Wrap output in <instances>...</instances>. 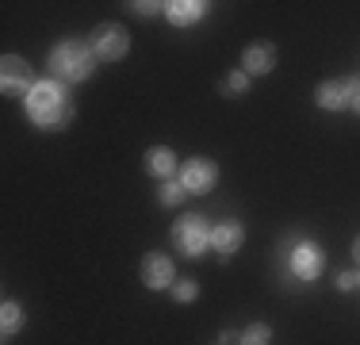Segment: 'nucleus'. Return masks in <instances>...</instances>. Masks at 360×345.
I'll list each match as a JSON object with an SVG mask.
<instances>
[{
    "instance_id": "5",
    "label": "nucleus",
    "mask_w": 360,
    "mask_h": 345,
    "mask_svg": "<svg viewBox=\"0 0 360 345\" xmlns=\"http://www.w3.org/2000/svg\"><path fill=\"white\" fill-rule=\"evenodd\" d=\"M35 73H31V65L23 62V58L15 54H4V62H0V89L8 92V96H31V89H35Z\"/></svg>"
},
{
    "instance_id": "16",
    "label": "nucleus",
    "mask_w": 360,
    "mask_h": 345,
    "mask_svg": "<svg viewBox=\"0 0 360 345\" xmlns=\"http://www.w3.org/2000/svg\"><path fill=\"white\" fill-rule=\"evenodd\" d=\"M242 345H272V326H269V322H253V326H245Z\"/></svg>"
},
{
    "instance_id": "2",
    "label": "nucleus",
    "mask_w": 360,
    "mask_h": 345,
    "mask_svg": "<svg viewBox=\"0 0 360 345\" xmlns=\"http://www.w3.org/2000/svg\"><path fill=\"white\" fill-rule=\"evenodd\" d=\"M46 62H50V77L70 89V84H81V81H89V77H92V69H96V54H92V46H89V42H81V39H62L54 50H50Z\"/></svg>"
},
{
    "instance_id": "8",
    "label": "nucleus",
    "mask_w": 360,
    "mask_h": 345,
    "mask_svg": "<svg viewBox=\"0 0 360 345\" xmlns=\"http://www.w3.org/2000/svg\"><path fill=\"white\" fill-rule=\"evenodd\" d=\"M242 242H245V230L238 219H226V222H219V227H211V249H215L222 261H230V257L242 249Z\"/></svg>"
},
{
    "instance_id": "9",
    "label": "nucleus",
    "mask_w": 360,
    "mask_h": 345,
    "mask_svg": "<svg viewBox=\"0 0 360 345\" xmlns=\"http://www.w3.org/2000/svg\"><path fill=\"white\" fill-rule=\"evenodd\" d=\"M142 284L150 291L173 288V261H169L165 253H146V261H142Z\"/></svg>"
},
{
    "instance_id": "4",
    "label": "nucleus",
    "mask_w": 360,
    "mask_h": 345,
    "mask_svg": "<svg viewBox=\"0 0 360 345\" xmlns=\"http://www.w3.org/2000/svg\"><path fill=\"white\" fill-rule=\"evenodd\" d=\"M89 46H92V54H96V62H119V58H127V50H131V34L119 27V23H100V27L92 31Z\"/></svg>"
},
{
    "instance_id": "6",
    "label": "nucleus",
    "mask_w": 360,
    "mask_h": 345,
    "mask_svg": "<svg viewBox=\"0 0 360 345\" xmlns=\"http://www.w3.org/2000/svg\"><path fill=\"white\" fill-rule=\"evenodd\" d=\"M176 180L188 188V196L192 192H211V188L219 184V165L211 158H188L184 165H180Z\"/></svg>"
},
{
    "instance_id": "10",
    "label": "nucleus",
    "mask_w": 360,
    "mask_h": 345,
    "mask_svg": "<svg viewBox=\"0 0 360 345\" xmlns=\"http://www.w3.org/2000/svg\"><path fill=\"white\" fill-rule=\"evenodd\" d=\"M207 8H211L207 0H173V4H165V20L173 27H192L207 15Z\"/></svg>"
},
{
    "instance_id": "1",
    "label": "nucleus",
    "mask_w": 360,
    "mask_h": 345,
    "mask_svg": "<svg viewBox=\"0 0 360 345\" xmlns=\"http://www.w3.org/2000/svg\"><path fill=\"white\" fill-rule=\"evenodd\" d=\"M23 111H27V119L39 131H62L73 119L70 89H65L62 81H54V77H46V81H39L35 89H31V96L23 100Z\"/></svg>"
},
{
    "instance_id": "21",
    "label": "nucleus",
    "mask_w": 360,
    "mask_h": 345,
    "mask_svg": "<svg viewBox=\"0 0 360 345\" xmlns=\"http://www.w3.org/2000/svg\"><path fill=\"white\" fill-rule=\"evenodd\" d=\"M338 288H341V291L360 288V272H341V276H338Z\"/></svg>"
},
{
    "instance_id": "18",
    "label": "nucleus",
    "mask_w": 360,
    "mask_h": 345,
    "mask_svg": "<svg viewBox=\"0 0 360 345\" xmlns=\"http://www.w3.org/2000/svg\"><path fill=\"white\" fill-rule=\"evenodd\" d=\"M195 296H200V284H195V280H176L173 284V299H176V303H192Z\"/></svg>"
},
{
    "instance_id": "19",
    "label": "nucleus",
    "mask_w": 360,
    "mask_h": 345,
    "mask_svg": "<svg viewBox=\"0 0 360 345\" xmlns=\"http://www.w3.org/2000/svg\"><path fill=\"white\" fill-rule=\"evenodd\" d=\"M341 84H345V104H349V111H356V115H360V73H356V77H345Z\"/></svg>"
},
{
    "instance_id": "11",
    "label": "nucleus",
    "mask_w": 360,
    "mask_h": 345,
    "mask_svg": "<svg viewBox=\"0 0 360 345\" xmlns=\"http://www.w3.org/2000/svg\"><path fill=\"white\" fill-rule=\"evenodd\" d=\"M242 69L250 77H264V73H272L276 69V50L269 46V42H253V46H245V54H242Z\"/></svg>"
},
{
    "instance_id": "12",
    "label": "nucleus",
    "mask_w": 360,
    "mask_h": 345,
    "mask_svg": "<svg viewBox=\"0 0 360 345\" xmlns=\"http://www.w3.org/2000/svg\"><path fill=\"white\" fill-rule=\"evenodd\" d=\"M146 172H150V177L173 180L176 177V153L169 150V146H153V150H146Z\"/></svg>"
},
{
    "instance_id": "23",
    "label": "nucleus",
    "mask_w": 360,
    "mask_h": 345,
    "mask_svg": "<svg viewBox=\"0 0 360 345\" xmlns=\"http://www.w3.org/2000/svg\"><path fill=\"white\" fill-rule=\"evenodd\" d=\"M353 261H356V265H360V238H356V242H353Z\"/></svg>"
},
{
    "instance_id": "13",
    "label": "nucleus",
    "mask_w": 360,
    "mask_h": 345,
    "mask_svg": "<svg viewBox=\"0 0 360 345\" xmlns=\"http://www.w3.org/2000/svg\"><path fill=\"white\" fill-rule=\"evenodd\" d=\"M314 104H319L322 111L349 108V104H345V84H341V81H322L319 89H314Z\"/></svg>"
},
{
    "instance_id": "3",
    "label": "nucleus",
    "mask_w": 360,
    "mask_h": 345,
    "mask_svg": "<svg viewBox=\"0 0 360 345\" xmlns=\"http://www.w3.org/2000/svg\"><path fill=\"white\" fill-rule=\"evenodd\" d=\"M173 242L184 257H203L211 246V227L203 215H184V219L173 227Z\"/></svg>"
},
{
    "instance_id": "15",
    "label": "nucleus",
    "mask_w": 360,
    "mask_h": 345,
    "mask_svg": "<svg viewBox=\"0 0 360 345\" xmlns=\"http://www.w3.org/2000/svg\"><path fill=\"white\" fill-rule=\"evenodd\" d=\"M184 196H188V188L180 184V180H165V184L158 188V203L161 207H180V203H184Z\"/></svg>"
},
{
    "instance_id": "14",
    "label": "nucleus",
    "mask_w": 360,
    "mask_h": 345,
    "mask_svg": "<svg viewBox=\"0 0 360 345\" xmlns=\"http://www.w3.org/2000/svg\"><path fill=\"white\" fill-rule=\"evenodd\" d=\"M20 326H23V307L12 303V299H4V307H0V334H4V341L15 338Z\"/></svg>"
},
{
    "instance_id": "22",
    "label": "nucleus",
    "mask_w": 360,
    "mask_h": 345,
    "mask_svg": "<svg viewBox=\"0 0 360 345\" xmlns=\"http://www.w3.org/2000/svg\"><path fill=\"white\" fill-rule=\"evenodd\" d=\"M238 341V334L234 330H222V345H234Z\"/></svg>"
},
{
    "instance_id": "7",
    "label": "nucleus",
    "mask_w": 360,
    "mask_h": 345,
    "mask_svg": "<svg viewBox=\"0 0 360 345\" xmlns=\"http://www.w3.org/2000/svg\"><path fill=\"white\" fill-rule=\"evenodd\" d=\"M322 269H326V253L314 242H295V246H291V276H295V280L311 284L322 276Z\"/></svg>"
},
{
    "instance_id": "17",
    "label": "nucleus",
    "mask_w": 360,
    "mask_h": 345,
    "mask_svg": "<svg viewBox=\"0 0 360 345\" xmlns=\"http://www.w3.org/2000/svg\"><path fill=\"white\" fill-rule=\"evenodd\" d=\"M222 92H234V96L250 92V73H245V69H234V73L226 77V84H222Z\"/></svg>"
},
{
    "instance_id": "20",
    "label": "nucleus",
    "mask_w": 360,
    "mask_h": 345,
    "mask_svg": "<svg viewBox=\"0 0 360 345\" xmlns=\"http://www.w3.org/2000/svg\"><path fill=\"white\" fill-rule=\"evenodd\" d=\"M131 12L146 20V15H161V12H165V4H158V0H134V4H131Z\"/></svg>"
}]
</instances>
